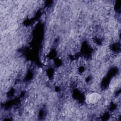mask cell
<instances>
[{"label": "cell", "instance_id": "obj_1", "mask_svg": "<svg viewBox=\"0 0 121 121\" xmlns=\"http://www.w3.org/2000/svg\"><path fill=\"white\" fill-rule=\"evenodd\" d=\"M102 95L96 92L88 94L86 97V102L88 104H96L101 102Z\"/></svg>", "mask_w": 121, "mask_h": 121}]
</instances>
